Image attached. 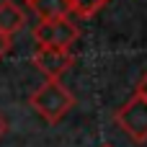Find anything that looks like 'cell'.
Here are the masks:
<instances>
[{
	"mask_svg": "<svg viewBox=\"0 0 147 147\" xmlns=\"http://www.w3.org/2000/svg\"><path fill=\"white\" fill-rule=\"evenodd\" d=\"M28 106L47 121V124H57L67 116V111L75 106V96L59 83V80H44L31 96H28Z\"/></svg>",
	"mask_w": 147,
	"mask_h": 147,
	"instance_id": "obj_1",
	"label": "cell"
},
{
	"mask_svg": "<svg viewBox=\"0 0 147 147\" xmlns=\"http://www.w3.org/2000/svg\"><path fill=\"white\" fill-rule=\"evenodd\" d=\"M114 121L132 142H137V145L147 142V101L140 98L137 93L114 114Z\"/></svg>",
	"mask_w": 147,
	"mask_h": 147,
	"instance_id": "obj_2",
	"label": "cell"
},
{
	"mask_svg": "<svg viewBox=\"0 0 147 147\" xmlns=\"http://www.w3.org/2000/svg\"><path fill=\"white\" fill-rule=\"evenodd\" d=\"M80 31L70 18L59 21H39L34 28V39L39 47H52V49H70L78 41Z\"/></svg>",
	"mask_w": 147,
	"mask_h": 147,
	"instance_id": "obj_3",
	"label": "cell"
},
{
	"mask_svg": "<svg viewBox=\"0 0 147 147\" xmlns=\"http://www.w3.org/2000/svg\"><path fill=\"white\" fill-rule=\"evenodd\" d=\"M75 57L70 49H52V47H39L34 52V67L44 75V80H59L70 67Z\"/></svg>",
	"mask_w": 147,
	"mask_h": 147,
	"instance_id": "obj_4",
	"label": "cell"
},
{
	"mask_svg": "<svg viewBox=\"0 0 147 147\" xmlns=\"http://www.w3.org/2000/svg\"><path fill=\"white\" fill-rule=\"evenodd\" d=\"M28 8L36 13L39 21H59V18H70L72 13L70 0H28Z\"/></svg>",
	"mask_w": 147,
	"mask_h": 147,
	"instance_id": "obj_5",
	"label": "cell"
},
{
	"mask_svg": "<svg viewBox=\"0 0 147 147\" xmlns=\"http://www.w3.org/2000/svg\"><path fill=\"white\" fill-rule=\"evenodd\" d=\"M26 23V13L23 8H18L13 0H3L0 3V34L5 36H13L23 28Z\"/></svg>",
	"mask_w": 147,
	"mask_h": 147,
	"instance_id": "obj_6",
	"label": "cell"
},
{
	"mask_svg": "<svg viewBox=\"0 0 147 147\" xmlns=\"http://www.w3.org/2000/svg\"><path fill=\"white\" fill-rule=\"evenodd\" d=\"M111 0H70V5H72V13H78L80 18H90V16H96L103 5H109Z\"/></svg>",
	"mask_w": 147,
	"mask_h": 147,
	"instance_id": "obj_7",
	"label": "cell"
},
{
	"mask_svg": "<svg viewBox=\"0 0 147 147\" xmlns=\"http://www.w3.org/2000/svg\"><path fill=\"white\" fill-rule=\"evenodd\" d=\"M137 96L147 101V70L140 75V80H137Z\"/></svg>",
	"mask_w": 147,
	"mask_h": 147,
	"instance_id": "obj_8",
	"label": "cell"
},
{
	"mask_svg": "<svg viewBox=\"0 0 147 147\" xmlns=\"http://www.w3.org/2000/svg\"><path fill=\"white\" fill-rule=\"evenodd\" d=\"M10 52V36H5V34H0V59L5 57Z\"/></svg>",
	"mask_w": 147,
	"mask_h": 147,
	"instance_id": "obj_9",
	"label": "cell"
},
{
	"mask_svg": "<svg viewBox=\"0 0 147 147\" xmlns=\"http://www.w3.org/2000/svg\"><path fill=\"white\" fill-rule=\"evenodd\" d=\"M5 129H8V124H5V119H3V114H0V137L5 134Z\"/></svg>",
	"mask_w": 147,
	"mask_h": 147,
	"instance_id": "obj_10",
	"label": "cell"
},
{
	"mask_svg": "<svg viewBox=\"0 0 147 147\" xmlns=\"http://www.w3.org/2000/svg\"><path fill=\"white\" fill-rule=\"evenodd\" d=\"M103 147H111V145H103Z\"/></svg>",
	"mask_w": 147,
	"mask_h": 147,
	"instance_id": "obj_11",
	"label": "cell"
},
{
	"mask_svg": "<svg viewBox=\"0 0 147 147\" xmlns=\"http://www.w3.org/2000/svg\"><path fill=\"white\" fill-rule=\"evenodd\" d=\"M26 3H28V0H26Z\"/></svg>",
	"mask_w": 147,
	"mask_h": 147,
	"instance_id": "obj_12",
	"label": "cell"
}]
</instances>
